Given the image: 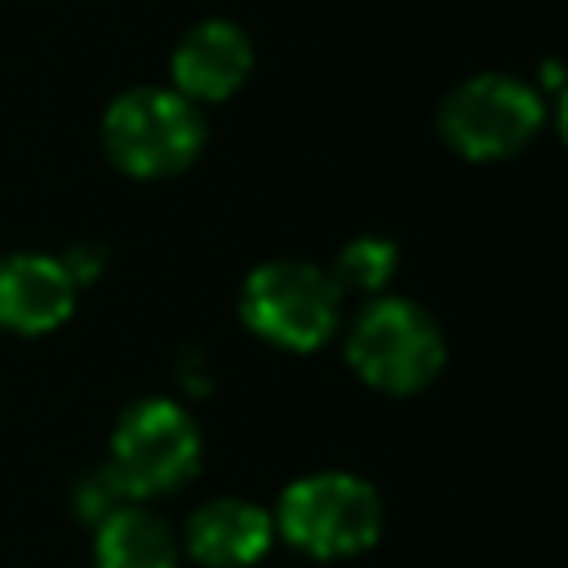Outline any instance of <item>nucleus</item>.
Here are the masks:
<instances>
[{"mask_svg": "<svg viewBox=\"0 0 568 568\" xmlns=\"http://www.w3.org/2000/svg\"><path fill=\"white\" fill-rule=\"evenodd\" d=\"M106 155L133 178H169L186 169L204 142L195 102L178 89H129L102 120Z\"/></svg>", "mask_w": 568, "mask_h": 568, "instance_id": "nucleus-1", "label": "nucleus"}, {"mask_svg": "<svg viewBox=\"0 0 568 568\" xmlns=\"http://www.w3.org/2000/svg\"><path fill=\"white\" fill-rule=\"evenodd\" d=\"M280 532L315 559H346L377 541L382 501L355 475H306L280 497Z\"/></svg>", "mask_w": 568, "mask_h": 568, "instance_id": "nucleus-2", "label": "nucleus"}, {"mask_svg": "<svg viewBox=\"0 0 568 568\" xmlns=\"http://www.w3.org/2000/svg\"><path fill=\"white\" fill-rule=\"evenodd\" d=\"M346 359L373 390L413 395L439 373L444 337L422 306L386 297V302H373L355 320L351 342H346Z\"/></svg>", "mask_w": 568, "mask_h": 568, "instance_id": "nucleus-3", "label": "nucleus"}, {"mask_svg": "<svg viewBox=\"0 0 568 568\" xmlns=\"http://www.w3.org/2000/svg\"><path fill=\"white\" fill-rule=\"evenodd\" d=\"M342 288L311 262H266L244 280V324L284 346L315 351L337 328Z\"/></svg>", "mask_w": 568, "mask_h": 568, "instance_id": "nucleus-4", "label": "nucleus"}, {"mask_svg": "<svg viewBox=\"0 0 568 568\" xmlns=\"http://www.w3.org/2000/svg\"><path fill=\"white\" fill-rule=\"evenodd\" d=\"M541 129V98L515 75H475L457 84L439 106L444 142L466 160H506Z\"/></svg>", "mask_w": 568, "mask_h": 568, "instance_id": "nucleus-5", "label": "nucleus"}, {"mask_svg": "<svg viewBox=\"0 0 568 568\" xmlns=\"http://www.w3.org/2000/svg\"><path fill=\"white\" fill-rule=\"evenodd\" d=\"M200 462V435L191 417L169 399H146L124 413L111 444V475L129 497L164 493L191 479Z\"/></svg>", "mask_w": 568, "mask_h": 568, "instance_id": "nucleus-6", "label": "nucleus"}, {"mask_svg": "<svg viewBox=\"0 0 568 568\" xmlns=\"http://www.w3.org/2000/svg\"><path fill=\"white\" fill-rule=\"evenodd\" d=\"M253 67V44L235 22L209 18L191 27L173 49V84L186 102L231 98Z\"/></svg>", "mask_w": 568, "mask_h": 568, "instance_id": "nucleus-7", "label": "nucleus"}, {"mask_svg": "<svg viewBox=\"0 0 568 568\" xmlns=\"http://www.w3.org/2000/svg\"><path fill=\"white\" fill-rule=\"evenodd\" d=\"M75 302V275L53 257H4L0 262V324L18 333H44L67 320Z\"/></svg>", "mask_w": 568, "mask_h": 568, "instance_id": "nucleus-8", "label": "nucleus"}, {"mask_svg": "<svg viewBox=\"0 0 568 568\" xmlns=\"http://www.w3.org/2000/svg\"><path fill=\"white\" fill-rule=\"evenodd\" d=\"M186 546L204 568H248L271 546V519L248 501L222 497L191 515Z\"/></svg>", "mask_w": 568, "mask_h": 568, "instance_id": "nucleus-9", "label": "nucleus"}, {"mask_svg": "<svg viewBox=\"0 0 568 568\" xmlns=\"http://www.w3.org/2000/svg\"><path fill=\"white\" fill-rule=\"evenodd\" d=\"M178 550L169 528L146 510H115L98 532V568H173Z\"/></svg>", "mask_w": 568, "mask_h": 568, "instance_id": "nucleus-10", "label": "nucleus"}, {"mask_svg": "<svg viewBox=\"0 0 568 568\" xmlns=\"http://www.w3.org/2000/svg\"><path fill=\"white\" fill-rule=\"evenodd\" d=\"M328 275H333L337 288L377 293L395 275V244H386V240H351Z\"/></svg>", "mask_w": 568, "mask_h": 568, "instance_id": "nucleus-11", "label": "nucleus"}, {"mask_svg": "<svg viewBox=\"0 0 568 568\" xmlns=\"http://www.w3.org/2000/svg\"><path fill=\"white\" fill-rule=\"evenodd\" d=\"M120 497H129V493L120 488V479H115L111 470H102V475H93V479L80 488V510L93 515V519H98V515L106 519V515L120 510Z\"/></svg>", "mask_w": 568, "mask_h": 568, "instance_id": "nucleus-12", "label": "nucleus"}, {"mask_svg": "<svg viewBox=\"0 0 568 568\" xmlns=\"http://www.w3.org/2000/svg\"><path fill=\"white\" fill-rule=\"evenodd\" d=\"M559 133H564V142H568V89H564V98H559Z\"/></svg>", "mask_w": 568, "mask_h": 568, "instance_id": "nucleus-13", "label": "nucleus"}]
</instances>
